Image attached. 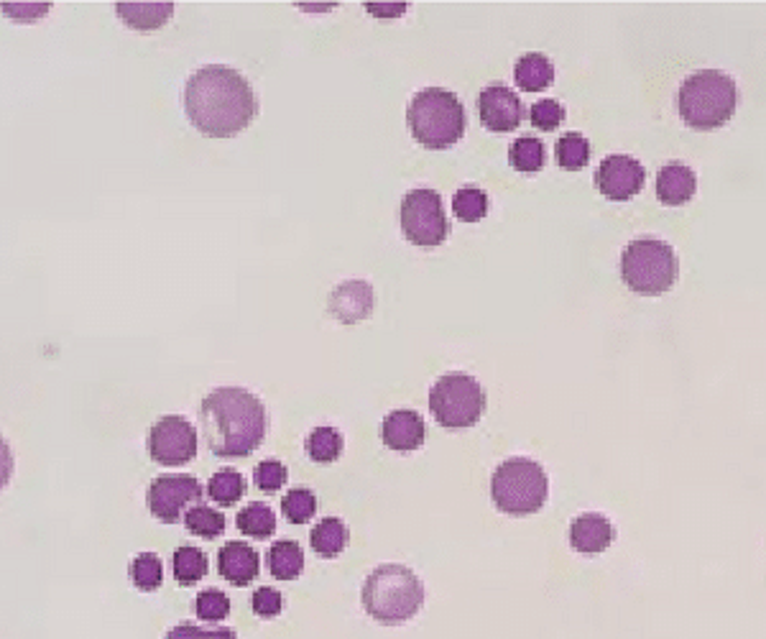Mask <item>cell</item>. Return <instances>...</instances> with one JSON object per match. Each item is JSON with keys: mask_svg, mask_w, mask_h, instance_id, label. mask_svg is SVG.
Returning a JSON list of instances; mask_svg holds the SVG:
<instances>
[{"mask_svg": "<svg viewBox=\"0 0 766 639\" xmlns=\"http://www.w3.org/2000/svg\"><path fill=\"white\" fill-rule=\"evenodd\" d=\"M738 105L736 82L718 70H700L687 77L677 93V108L687 126L713 131L726 126Z\"/></svg>", "mask_w": 766, "mask_h": 639, "instance_id": "4", "label": "cell"}, {"mask_svg": "<svg viewBox=\"0 0 766 639\" xmlns=\"http://www.w3.org/2000/svg\"><path fill=\"white\" fill-rule=\"evenodd\" d=\"M202 499V486L195 476H156L149 486V512L159 522L174 524Z\"/></svg>", "mask_w": 766, "mask_h": 639, "instance_id": "10", "label": "cell"}, {"mask_svg": "<svg viewBox=\"0 0 766 639\" xmlns=\"http://www.w3.org/2000/svg\"><path fill=\"white\" fill-rule=\"evenodd\" d=\"M207 555L202 553L200 547L182 545L177 547V553L172 558V570L174 578H177L182 586H192V583L202 581L207 576Z\"/></svg>", "mask_w": 766, "mask_h": 639, "instance_id": "24", "label": "cell"}, {"mask_svg": "<svg viewBox=\"0 0 766 639\" xmlns=\"http://www.w3.org/2000/svg\"><path fill=\"white\" fill-rule=\"evenodd\" d=\"M253 611L261 616H276L281 611V593L263 586L253 593Z\"/></svg>", "mask_w": 766, "mask_h": 639, "instance_id": "37", "label": "cell"}, {"mask_svg": "<svg viewBox=\"0 0 766 639\" xmlns=\"http://www.w3.org/2000/svg\"><path fill=\"white\" fill-rule=\"evenodd\" d=\"M350 532L345 527V522H340L338 517H327L322 522H317V527L309 535V542H312V550L320 553L322 558H335L348 547Z\"/></svg>", "mask_w": 766, "mask_h": 639, "instance_id": "21", "label": "cell"}, {"mask_svg": "<svg viewBox=\"0 0 766 639\" xmlns=\"http://www.w3.org/2000/svg\"><path fill=\"white\" fill-rule=\"evenodd\" d=\"M366 11L378 18H396L406 11V3H366Z\"/></svg>", "mask_w": 766, "mask_h": 639, "instance_id": "39", "label": "cell"}, {"mask_svg": "<svg viewBox=\"0 0 766 639\" xmlns=\"http://www.w3.org/2000/svg\"><path fill=\"white\" fill-rule=\"evenodd\" d=\"M452 210H455L458 220H463V223H478V220L488 215V195L473 185L463 187L452 197Z\"/></svg>", "mask_w": 766, "mask_h": 639, "instance_id": "28", "label": "cell"}, {"mask_svg": "<svg viewBox=\"0 0 766 639\" xmlns=\"http://www.w3.org/2000/svg\"><path fill=\"white\" fill-rule=\"evenodd\" d=\"M184 110L200 133L210 139H230L256 118L258 103L241 72L207 64L184 85Z\"/></svg>", "mask_w": 766, "mask_h": 639, "instance_id": "1", "label": "cell"}, {"mask_svg": "<svg viewBox=\"0 0 766 639\" xmlns=\"http://www.w3.org/2000/svg\"><path fill=\"white\" fill-rule=\"evenodd\" d=\"M406 123L424 149H450L465 133V108L460 98L442 87H427L406 108Z\"/></svg>", "mask_w": 766, "mask_h": 639, "instance_id": "3", "label": "cell"}, {"mask_svg": "<svg viewBox=\"0 0 766 639\" xmlns=\"http://www.w3.org/2000/svg\"><path fill=\"white\" fill-rule=\"evenodd\" d=\"M478 105V116L488 131L509 133L519 128L521 123V100L514 90H509L501 82H491V85L478 95L475 100Z\"/></svg>", "mask_w": 766, "mask_h": 639, "instance_id": "13", "label": "cell"}, {"mask_svg": "<svg viewBox=\"0 0 766 639\" xmlns=\"http://www.w3.org/2000/svg\"><path fill=\"white\" fill-rule=\"evenodd\" d=\"M269 570H271V576L281 578V581H292V578H297L304 570L302 547L292 540H279L276 545H271Z\"/></svg>", "mask_w": 766, "mask_h": 639, "instance_id": "22", "label": "cell"}, {"mask_svg": "<svg viewBox=\"0 0 766 639\" xmlns=\"http://www.w3.org/2000/svg\"><path fill=\"white\" fill-rule=\"evenodd\" d=\"M149 453L161 466H184L197 453L195 425L179 415H166L151 427Z\"/></svg>", "mask_w": 766, "mask_h": 639, "instance_id": "11", "label": "cell"}, {"mask_svg": "<svg viewBox=\"0 0 766 639\" xmlns=\"http://www.w3.org/2000/svg\"><path fill=\"white\" fill-rule=\"evenodd\" d=\"M307 455L315 463H332L338 461L343 453V435L335 427H315L307 435Z\"/></svg>", "mask_w": 766, "mask_h": 639, "instance_id": "25", "label": "cell"}, {"mask_svg": "<svg viewBox=\"0 0 766 639\" xmlns=\"http://www.w3.org/2000/svg\"><path fill=\"white\" fill-rule=\"evenodd\" d=\"M258 555L246 542H225L218 553V570L233 586H248L258 576Z\"/></svg>", "mask_w": 766, "mask_h": 639, "instance_id": "16", "label": "cell"}, {"mask_svg": "<svg viewBox=\"0 0 766 639\" xmlns=\"http://www.w3.org/2000/svg\"><path fill=\"white\" fill-rule=\"evenodd\" d=\"M230 611V599L223 591H215V588H207L195 599V614L205 622H220L225 619Z\"/></svg>", "mask_w": 766, "mask_h": 639, "instance_id": "33", "label": "cell"}, {"mask_svg": "<svg viewBox=\"0 0 766 639\" xmlns=\"http://www.w3.org/2000/svg\"><path fill=\"white\" fill-rule=\"evenodd\" d=\"M698 190V177L690 167L680 162H672L667 167L659 169L657 174V197L669 205V208H677V205H685L695 197Z\"/></svg>", "mask_w": 766, "mask_h": 639, "instance_id": "18", "label": "cell"}, {"mask_svg": "<svg viewBox=\"0 0 766 639\" xmlns=\"http://www.w3.org/2000/svg\"><path fill=\"white\" fill-rule=\"evenodd\" d=\"M511 167L519 172H537L544 167V146L534 136H521L509 149Z\"/></svg>", "mask_w": 766, "mask_h": 639, "instance_id": "29", "label": "cell"}, {"mask_svg": "<svg viewBox=\"0 0 766 639\" xmlns=\"http://www.w3.org/2000/svg\"><path fill=\"white\" fill-rule=\"evenodd\" d=\"M429 409L447 430L473 427L486 412V389L468 374H445L429 389Z\"/></svg>", "mask_w": 766, "mask_h": 639, "instance_id": "8", "label": "cell"}, {"mask_svg": "<svg viewBox=\"0 0 766 639\" xmlns=\"http://www.w3.org/2000/svg\"><path fill=\"white\" fill-rule=\"evenodd\" d=\"M207 494L220 507H233L235 501H241L243 494H246V481L233 468H223V471H218L210 478Z\"/></svg>", "mask_w": 766, "mask_h": 639, "instance_id": "26", "label": "cell"}, {"mask_svg": "<svg viewBox=\"0 0 766 639\" xmlns=\"http://www.w3.org/2000/svg\"><path fill=\"white\" fill-rule=\"evenodd\" d=\"M424 604V586L406 565H381L363 583V606L381 624H404Z\"/></svg>", "mask_w": 766, "mask_h": 639, "instance_id": "5", "label": "cell"}, {"mask_svg": "<svg viewBox=\"0 0 766 639\" xmlns=\"http://www.w3.org/2000/svg\"><path fill=\"white\" fill-rule=\"evenodd\" d=\"M529 121H532L534 128L552 131V128H557L565 121V108L552 98L539 100V103H534L532 110H529Z\"/></svg>", "mask_w": 766, "mask_h": 639, "instance_id": "34", "label": "cell"}, {"mask_svg": "<svg viewBox=\"0 0 766 639\" xmlns=\"http://www.w3.org/2000/svg\"><path fill=\"white\" fill-rule=\"evenodd\" d=\"M327 310L340 323H361L373 310V287L368 282H361V279H350V282L338 284L330 292Z\"/></svg>", "mask_w": 766, "mask_h": 639, "instance_id": "14", "label": "cell"}, {"mask_svg": "<svg viewBox=\"0 0 766 639\" xmlns=\"http://www.w3.org/2000/svg\"><path fill=\"white\" fill-rule=\"evenodd\" d=\"M613 537V524L603 514H583L570 524V545L583 555L603 553L611 547Z\"/></svg>", "mask_w": 766, "mask_h": 639, "instance_id": "17", "label": "cell"}, {"mask_svg": "<svg viewBox=\"0 0 766 639\" xmlns=\"http://www.w3.org/2000/svg\"><path fill=\"white\" fill-rule=\"evenodd\" d=\"M235 524H238V530H241L243 535L256 537V540H266V537H271L276 532L274 509H271L269 504H263V501H253V504L241 509Z\"/></svg>", "mask_w": 766, "mask_h": 639, "instance_id": "23", "label": "cell"}, {"mask_svg": "<svg viewBox=\"0 0 766 639\" xmlns=\"http://www.w3.org/2000/svg\"><path fill=\"white\" fill-rule=\"evenodd\" d=\"M131 578L141 591H154L161 586V560L154 553L138 555L131 563Z\"/></svg>", "mask_w": 766, "mask_h": 639, "instance_id": "32", "label": "cell"}, {"mask_svg": "<svg viewBox=\"0 0 766 639\" xmlns=\"http://www.w3.org/2000/svg\"><path fill=\"white\" fill-rule=\"evenodd\" d=\"M557 162L562 169H580L590 162V144L580 133H565L557 141Z\"/></svg>", "mask_w": 766, "mask_h": 639, "instance_id": "31", "label": "cell"}, {"mask_svg": "<svg viewBox=\"0 0 766 639\" xmlns=\"http://www.w3.org/2000/svg\"><path fill=\"white\" fill-rule=\"evenodd\" d=\"M49 3H6V13L13 18H21V21H31V18H39L46 13Z\"/></svg>", "mask_w": 766, "mask_h": 639, "instance_id": "38", "label": "cell"}, {"mask_svg": "<svg viewBox=\"0 0 766 639\" xmlns=\"http://www.w3.org/2000/svg\"><path fill=\"white\" fill-rule=\"evenodd\" d=\"M281 512L292 524L309 522L317 512V496L309 489H292L281 499Z\"/></svg>", "mask_w": 766, "mask_h": 639, "instance_id": "30", "label": "cell"}, {"mask_svg": "<svg viewBox=\"0 0 766 639\" xmlns=\"http://www.w3.org/2000/svg\"><path fill=\"white\" fill-rule=\"evenodd\" d=\"M514 80L526 93H542L555 82V64L544 54H524L514 67Z\"/></svg>", "mask_w": 766, "mask_h": 639, "instance_id": "19", "label": "cell"}, {"mask_svg": "<svg viewBox=\"0 0 766 639\" xmlns=\"http://www.w3.org/2000/svg\"><path fill=\"white\" fill-rule=\"evenodd\" d=\"M200 427L210 453L218 458H246L266 438V407L241 386L212 389L200 407Z\"/></svg>", "mask_w": 766, "mask_h": 639, "instance_id": "2", "label": "cell"}, {"mask_svg": "<svg viewBox=\"0 0 766 639\" xmlns=\"http://www.w3.org/2000/svg\"><path fill=\"white\" fill-rule=\"evenodd\" d=\"M381 438L396 453H412L424 443V420L414 409H394L383 420Z\"/></svg>", "mask_w": 766, "mask_h": 639, "instance_id": "15", "label": "cell"}, {"mask_svg": "<svg viewBox=\"0 0 766 639\" xmlns=\"http://www.w3.org/2000/svg\"><path fill=\"white\" fill-rule=\"evenodd\" d=\"M164 639H238L233 629H202L195 624H179V627L169 629Z\"/></svg>", "mask_w": 766, "mask_h": 639, "instance_id": "36", "label": "cell"}, {"mask_svg": "<svg viewBox=\"0 0 766 639\" xmlns=\"http://www.w3.org/2000/svg\"><path fill=\"white\" fill-rule=\"evenodd\" d=\"M549 494L547 473L529 458H509L493 471L491 496L501 512L524 517L544 507Z\"/></svg>", "mask_w": 766, "mask_h": 639, "instance_id": "7", "label": "cell"}, {"mask_svg": "<svg viewBox=\"0 0 766 639\" xmlns=\"http://www.w3.org/2000/svg\"><path fill=\"white\" fill-rule=\"evenodd\" d=\"M401 231L406 241L422 248H435L445 243L450 223L442 210V200L435 190L419 187L404 195L399 208Z\"/></svg>", "mask_w": 766, "mask_h": 639, "instance_id": "9", "label": "cell"}, {"mask_svg": "<svg viewBox=\"0 0 766 639\" xmlns=\"http://www.w3.org/2000/svg\"><path fill=\"white\" fill-rule=\"evenodd\" d=\"M286 478H289V471L279 461H263L253 471V481L261 491H279L286 484Z\"/></svg>", "mask_w": 766, "mask_h": 639, "instance_id": "35", "label": "cell"}, {"mask_svg": "<svg viewBox=\"0 0 766 639\" xmlns=\"http://www.w3.org/2000/svg\"><path fill=\"white\" fill-rule=\"evenodd\" d=\"M184 524H187V530L192 532V535L207 537V540L225 532V517L220 512H215L212 507H207V504L189 507V512L184 514Z\"/></svg>", "mask_w": 766, "mask_h": 639, "instance_id": "27", "label": "cell"}, {"mask_svg": "<svg viewBox=\"0 0 766 639\" xmlns=\"http://www.w3.org/2000/svg\"><path fill=\"white\" fill-rule=\"evenodd\" d=\"M680 261L675 248L659 238H639L626 246L621 256V277L631 292L641 297H659L677 282Z\"/></svg>", "mask_w": 766, "mask_h": 639, "instance_id": "6", "label": "cell"}, {"mask_svg": "<svg viewBox=\"0 0 766 639\" xmlns=\"http://www.w3.org/2000/svg\"><path fill=\"white\" fill-rule=\"evenodd\" d=\"M115 13L136 31H154L169 21L174 3H115Z\"/></svg>", "mask_w": 766, "mask_h": 639, "instance_id": "20", "label": "cell"}, {"mask_svg": "<svg viewBox=\"0 0 766 639\" xmlns=\"http://www.w3.org/2000/svg\"><path fill=\"white\" fill-rule=\"evenodd\" d=\"M646 172L634 156L626 154H611L603 159L601 169L595 174V182H598V190L601 195H606L613 202L631 200L641 192L644 187Z\"/></svg>", "mask_w": 766, "mask_h": 639, "instance_id": "12", "label": "cell"}]
</instances>
